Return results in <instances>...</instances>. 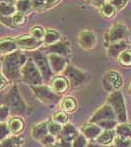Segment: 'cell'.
Segmentation results:
<instances>
[{"mask_svg": "<svg viewBox=\"0 0 131 147\" xmlns=\"http://www.w3.org/2000/svg\"><path fill=\"white\" fill-rule=\"evenodd\" d=\"M28 58L21 51H15L2 58V74L9 82L21 79V70Z\"/></svg>", "mask_w": 131, "mask_h": 147, "instance_id": "obj_1", "label": "cell"}, {"mask_svg": "<svg viewBox=\"0 0 131 147\" xmlns=\"http://www.w3.org/2000/svg\"><path fill=\"white\" fill-rule=\"evenodd\" d=\"M4 104L9 108L10 115L12 116H22L30 111V107L23 99L19 87L16 84L12 85L9 91L6 93Z\"/></svg>", "mask_w": 131, "mask_h": 147, "instance_id": "obj_2", "label": "cell"}, {"mask_svg": "<svg viewBox=\"0 0 131 147\" xmlns=\"http://www.w3.org/2000/svg\"><path fill=\"white\" fill-rule=\"evenodd\" d=\"M21 80L30 86L44 84V79L33 59H28L21 70Z\"/></svg>", "mask_w": 131, "mask_h": 147, "instance_id": "obj_3", "label": "cell"}, {"mask_svg": "<svg viewBox=\"0 0 131 147\" xmlns=\"http://www.w3.org/2000/svg\"><path fill=\"white\" fill-rule=\"evenodd\" d=\"M106 103L113 108L115 113L118 123H126L127 121V112L123 93L120 90L111 92L106 99Z\"/></svg>", "mask_w": 131, "mask_h": 147, "instance_id": "obj_4", "label": "cell"}, {"mask_svg": "<svg viewBox=\"0 0 131 147\" xmlns=\"http://www.w3.org/2000/svg\"><path fill=\"white\" fill-rule=\"evenodd\" d=\"M30 87L33 90V93H34L35 98L44 104H47V105L56 104L57 102L62 99V96L56 94L55 92L52 90L49 85L42 84V85H38V86H30Z\"/></svg>", "mask_w": 131, "mask_h": 147, "instance_id": "obj_5", "label": "cell"}, {"mask_svg": "<svg viewBox=\"0 0 131 147\" xmlns=\"http://www.w3.org/2000/svg\"><path fill=\"white\" fill-rule=\"evenodd\" d=\"M62 75L68 80L71 88H76L84 85L88 82V75L80 69L72 65H67Z\"/></svg>", "mask_w": 131, "mask_h": 147, "instance_id": "obj_6", "label": "cell"}, {"mask_svg": "<svg viewBox=\"0 0 131 147\" xmlns=\"http://www.w3.org/2000/svg\"><path fill=\"white\" fill-rule=\"evenodd\" d=\"M129 34V28L123 23H116L109 28V30L104 34V40L106 43L111 44L115 42L125 40L126 37Z\"/></svg>", "mask_w": 131, "mask_h": 147, "instance_id": "obj_7", "label": "cell"}, {"mask_svg": "<svg viewBox=\"0 0 131 147\" xmlns=\"http://www.w3.org/2000/svg\"><path fill=\"white\" fill-rule=\"evenodd\" d=\"M32 59L35 64V66L38 67V69H39L40 75H42V79H44V82L51 80V79L53 78L52 77L53 73H52L51 68L49 66L47 56L44 55L40 51H34L32 54Z\"/></svg>", "mask_w": 131, "mask_h": 147, "instance_id": "obj_8", "label": "cell"}, {"mask_svg": "<svg viewBox=\"0 0 131 147\" xmlns=\"http://www.w3.org/2000/svg\"><path fill=\"white\" fill-rule=\"evenodd\" d=\"M80 132L72 124L67 123L62 127L60 134L56 136L55 143L60 147H71L73 140L78 136Z\"/></svg>", "mask_w": 131, "mask_h": 147, "instance_id": "obj_9", "label": "cell"}, {"mask_svg": "<svg viewBox=\"0 0 131 147\" xmlns=\"http://www.w3.org/2000/svg\"><path fill=\"white\" fill-rule=\"evenodd\" d=\"M103 85L104 89L109 92L119 90L123 85L122 76L116 71H109L104 77Z\"/></svg>", "mask_w": 131, "mask_h": 147, "instance_id": "obj_10", "label": "cell"}, {"mask_svg": "<svg viewBox=\"0 0 131 147\" xmlns=\"http://www.w3.org/2000/svg\"><path fill=\"white\" fill-rule=\"evenodd\" d=\"M111 120H117V119H116L115 113L113 110V108L108 103H106L104 105H102L96 112L93 114L92 117L90 118L89 122L93 123V124H99V123L111 121Z\"/></svg>", "mask_w": 131, "mask_h": 147, "instance_id": "obj_11", "label": "cell"}, {"mask_svg": "<svg viewBox=\"0 0 131 147\" xmlns=\"http://www.w3.org/2000/svg\"><path fill=\"white\" fill-rule=\"evenodd\" d=\"M77 41L79 46L84 50H92L96 47L97 37L91 30H83L78 34Z\"/></svg>", "mask_w": 131, "mask_h": 147, "instance_id": "obj_12", "label": "cell"}, {"mask_svg": "<svg viewBox=\"0 0 131 147\" xmlns=\"http://www.w3.org/2000/svg\"><path fill=\"white\" fill-rule=\"evenodd\" d=\"M17 41L18 48L23 49V50H35V49L39 48L44 42L38 40L32 35H21L16 38Z\"/></svg>", "mask_w": 131, "mask_h": 147, "instance_id": "obj_13", "label": "cell"}, {"mask_svg": "<svg viewBox=\"0 0 131 147\" xmlns=\"http://www.w3.org/2000/svg\"><path fill=\"white\" fill-rule=\"evenodd\" d=\"M49 86L58 95L65 94L68 91V89L70 88V84H69L68 80L63 75H57L52 78Z\"/></svg>", "mask_w": 131, "mask_h": 147, "instance_id": "obj_14", "label": "cell"}, {"mask_svg": "<svg viewBox=\"0 0 131 147\" xmlns=\"http://www.w3.org/2000/svg\"><path fill=\"white\" fill-rule=\"evenodd\" d=\"M47 59H48L49 66H50L51 71L53 74L63 73V71L65 70V68L68 65L65 57L57 55V54L49 53L47 55Z\"/></svg>", "mask_w": 131, "mask_h": 147, "instance_id": "obj_15", "label": "cell"}, {"mask_svg": "<svg viewBox=\"0 0 131 147\" xmlns=\"http://www.w3.org/2000/svg\"><path fill=\"white\" fill-rule=\"evenodd\" d=\"M46 48L49 51V53L57 54L63 57H67L71 54V46L70 43L66 39H60L59 41L51 44L49 46H46Z\"/></svg>", "mask_w": 131, "mask_h": 147, "instance_id": "obj_16", "label": "cell"}, {"mask_svg": "<svg viewBox=\"0 0 131 147\" xmlns=\"http://www.w3.org/2000/svg\"><path fill=\"white\" fill-rule=\"evenodd\" d=\"M103 131V129L99 127L97 124H93V123H88V124H84L81 127V134L84 136L86 138L89 140H96V138L100 136V134Z\"/></svg>", "mask_w": 131, "mask_h": 147, "instance_id": "obj_17", "label": "cell"}, {"mask_svg": "<svg viewBox=\"0 0 131 147\" xmlns=\"http://www.w3.org/2000/svg\"><path fill=\"white\" fill-rule=\"evenodd\" d=\"M7 124L13 136H19L25 129V121L20 116H12L11 118H9Z\"/></svg>", "mask_w": 131, "mask_h": 147, "instance_id": "obj_18", "label": "cell"}, {"mask_svg": "<svg viewBox=\"0 0 131 147\" xmlns=\"http://www.w3.org/2000/svg\"><path fill=\"white\" fill-rule=\"evenodd\" d=\"M18 50V45L16 38L4 37L0 39V54L3 56L11 54Z\"/></svg>", "mask_w": 131, "mask_h": 147, "instance_id": "obj_19", "label": "cell"}, {"mask_svg": "<svg viewBox=\"0 0 131 147\" xmlns=\"http://www.w3.org/2000/svg\"><path fill=\"white\" fill-rule=\"evenodd\" d=\"M129 48V43L126 40H121V41L111 43L108 45V55L111 58H116L122 53L123 51L127 50Z\"/></svg>", "mask_w": 131, "mask_h": 147, "instance_id": "obj_20", "label": "cell"}, {"mask_svg": "<svg viewBox=\"0 0 131 147\" xmlns=\"http://www.w3.org/2000/svg\"><path fill=\"white\" fill-rule=\"evenodd\" d=\"M48 123H49V121H44V122H42V123H40V124L35 125L32 129L33 138L40 142V140H42L47 134H49Z\"/></svg>", "mask_w": 131, "mask_h": 147, "instance_id": "obj_21", "label": "cell"}, {"mask_svg": "<svg viewBox=\"0 0 131 147\" xmlns=\"http://www.w3.org/2000/svg\"><path fill=\"white\" fill-rule=\"evenodd\" d=\"M115 138V131L113 129H104L96 138V142L103 146L111 145Z\"/></svg>", "mask_w": 131, "mask_h": 147, "instance_id": "obj_22", "label": "cell"}, {"mask_svg": "<svg viewBox=\"0 0 131 147\" xmlns=\"http://www.w3.org/2000/svg\"><path fill=\"white\" fill-rule=\"evenodd\" d=\"M115 136L123 139H129L131 140V125L127 123H120L119 125H116Z\"/></svg>", "mask_w": 131, "mask_h": 147, "instance_id": "obj_23", "label": "cell"}, {"mask_svg": "<svg viewBox=\"0 0 131 147\" xmlns=\"http://www.w3.org/2000/svg\"><path fill=\"white\" fill-rule=\"evenodd\" d=\"M60 107H61V110L65 111L66 113H73L74 111H76V109H77L78 104L74 97L67 96L61 99Z\"/></svg>", "mask_w": 131, "mask_h": 147, "instance_id": "obj_24", "label": "cell"}, {"mask_svg": "<svg viewBox=\"0 0 131 147\" xmlns=\"http://www.w3.org/2000/svg\"><path fill=\"white\" fill-rule=\"evenodd\" d=\"M61 39L60 34L57 30H52V28H47L46 30V34L44 37V44L46 46H49L51 44L55 43Z\"/></svg>", "mask_w": 131, "mask_h": 147, "instance_id": "obj_25", "label": "cell"}, {"mask_svg": "<svg viewBox=\"0 0 131 147\" xmlns=\"http://www.w3.org/2000/svg\"><path fill=\"white\" fill-rule=\"evenodd\" d=\"M24 144V138L19 136H11L0 141V147H21Z\"/></svg>", "mask_w": 131, "mask_h": 147, "instance_id": "obj_26", "label": "cell"}, {"mask_svg": "<svg viewBox=\"0 0 131 147\" xmlns=\"http://www.w3.org/2000/svg\"><path fill=\"white\" fill-rule=\"evenodd\" d=\"M16 10L15 3H4L0 2V17H12Z\"/></svg>", "mask_w": 131, "mask_h": 147, "instance_id": "obj_27", "label": "cell"}, {"mask_svg": "<svg viewBox=\"0 0 131 147\" xmlns=\"http://www.w3.org/2000/svg\"><path fill=\"white\" fill-rule=\"evenodd\" d=\"M16 10L23 14H27L33 9L31 0H16L15 2Z\"/></svg>", "mask_w": 131, "mask_h": 147, "instance_id": "obj_28", "label": "cell"}, {"mask_svg": "<svg viewBox=\"0 0 131 147\" xmlns=\"http://www.w3.org/2000/svg\"><path fill=\"white\" fill-rule=\"evenodd\" d=\"M100 10H101V14L104 16V18H113L115 15L116 9L114 8L113 4L111 2H104V3L100 7Z\"/></svg>", "mask_w": 131, "mask_h": 147, "instance_id": "obj_29", "label": "cell"}, {"mask_svg": "<svg viewBox=\"0 0 131 147\" xmlns=\"http://www.w3.org/2000/svg\"><path fill=\"white\" fill-rule=\"evenodd\" d=\"M53 122L57 123V124L61 125H64L68 123L69 121V116H68V113H66L65 111L63 110H59L55 112L52 115V120Z\"/></svg>", "mask_w": 131, "mask_h": 147, "instance_id": "obj_30", "label": "cell"}, {"mask_svg": "<svg viewBox=\"0 0 131 147\" xmlns=\"http://www.w3.org/2000/svg\"><path fill=\"white\" fill-rule=\"evenodd\" d=\"M117 58L118 62L123 67H131V50L129 49L123 51Z\"/></svg>", "mask_w": 131, "mask_h": 147, "instance_id": "obj_31", "label": "cell"}, {"mask_svg": "<svg viewBox=\"0 0 131 147\" xmlns=\"http://www.w3.org/2000/svg\"><path fill=\"white\" fill-rule=\"evenodd\" d=\"M26 21H27L26 14H23L21 12H16L12 16V23H13L14 27H20L26 23Z\"/></svg>", "mask_w": 131, "mask_h": 147, "instance_id": "obj_32", "label": "cell"}, {"mask_svg": "<svg viewBox=\"0 0 131 147\" xmlns=\"http://www.w3.org/2000/svg\"><path fill=\"white\" fill-rule=\"evenodd\" d=\"M44 34H46V30L42 27H39V26H35V27H33L32 30H31V35L34 36L35 38H37L38 40H40V41L44 42Z\"/></svg>", "mask_w": 131, "mask_h": 147, "instance_id": "obj_33", "label": "cell"}, {"mask_svg": "<svg viewBox=\"0 0 131 147\" xmlns=\"http://www.w3.org/2000/svg\"><path fill=\"white\" fill-rule=\"evenodd\" d=\"M62 127L63 125L57 124V123L53 122V121H49L48 123V132L49 134L53 136H58L60 134L61 130H62Z\"/></svg>", "mask_w": 131, "mask_h": 147, "instance_id": "obj_34", "label": "cell"}, {"mask_svg": "<svg viewBox=\"0 0 131 147\" xmlns=\"http://www.w3.org/2000/svg\"><path fill=\"white\" fill-rule=\"evenodd\" d=\"M10 129H9L7 122L0 123V141L4 140L8 136H10Z\"/></svg>", "mask_w": 131, "mask_h": 147, "instance_id": "obj_35", "label": "cell"}, {"mask_svg": "<svg viewBox=\"0 0 131 147\" xmlns=\"http://www.w3.org/2000/svg\"><path fill=\"white\" fill-rule=\"evenodd\" d=\"M87 144H88V139L80 132V134H78V136L73 140L72 146L71 147H86Z\"/></svg>", "mask_w": 131, "mask_h": 147, "instance_id": "obj_36", "label": "cell"}, {"mask_svg": "<svg viewBox=\"0 0 131 147\" xmlns=\"http://www.w3.org/2000/svg\"><path fill=\"white\" fill-rule=\"evenodd\" d=\"M113 145L115 147H130L131 140H129V139H123L116 136L113 140Z\"/></svg>", "mask_w": 131, "mask_h": 147, "instance_id": "obj_37", "label": "cell"}, {"mask_svg": "<svg viewBox=\"0 0 131 147\" xmlns=\"http://www.w3.org/2000/svg\"><path fill=\"white\" fill-rule=\"evenodd\" d=\"M10 115V110L7 107L5 104L0 105V123L1 122H6L7 119L9 118Z\"/></svg>", "mask_w": 131, "mask_h": 147, "instance_id": "obj_38", "label": "cell"}, {"mask_svg": "<svg viewBox=\"0 0 131 147\" xmlns=\"http://www.w3.org/2000/svg\"><path fill=\"white\" fill-rule=\"evenodd\" d=\"M32 1L33 9L35 10H40L46 7V0H31Z\"/></svg>", "mask_w": 131, "mask_h": 147, "instance_id": "obj_39", "label": "cell"}, {"mask_svg": "<svg viewBox=\"0 0 131 147\" xmlns=\"http://www.w3.org/2000/svg\"><path fill=\"white\" fill-rule=\"evenodd\" d=\"M109 2L113 4V7L116 9V11H117V10H121V9L124 8L126 6V4H127L128 0H111Z\"/></svg>", "mask_w": 131, "mask_h": 147, "instance_id": "obj_40", "label": "cell"}, {"mask_svg": "<svg viewBox=\"0 0 131 147\" xmlns=\"http://www.w3.org/2000/svg\"><path fill=\"white\" fill-rule=\"evenodd\" d=\"M55 140H56L55 136H51V134H47L42 140H40V143L44 144V146H48V145H51V144L55 143Z\"/></svg>", "mask_w": 131, "mask_h": 147, "instance_id": "obj_41", "label": "cell"}, {"mask_svg": "<svg viewBox=\"0 0 131 147\" xmlns=\"http://www.w3.org/2000/svg\"><path fill=\"white\" fill-rule=\"evenodd\" d=\"M8 82H9V80L4 77L3 74L0 73V91H1L2 89H4L7 85H8Z\"/></svg>", "mask_w": 131, "mask_h": 147, "instance_id": "obj_42", "label": "cell"}, {"mask_svg": "<svg viewBox=\"0 0 131 147\" xmlns=\"http://www.w3.org/2000/svg\"><path fill=\"white\" fill-rule=\"evenodd\" d=\"M88 1L91 2L92 4L96 5L97 7H101L104 2H106V0H88Z\"/></svg>", "mask_w": 131, "mask_h": 147, "instance_id": "obj_43", "label": "cell"}, {"mask_svg": "<svg viewBox=\"0 0 131 147\" xmlns=\"http://www.w3.org/2000/svg\"><path fill=\"white\" fill-rule=\"evenodd\" d=\"M60 0H46V8H51L54 5H56Z\"/></svg>", "mask_w": 131, "mask_h": 147, "instance_id": "obj_44", "label": "cell"}, {"mask_svg": "<svg viewBox=\"0 0 131 147\" xmlns=\"http://www.w3.org/2000/svg\"><path fill=\"white\" fill-rule=\"evenodd\" d=\"M86 147H103V145L97 143V142H91V143H88Z\"/></svg>", "mask_w": 131, "mask_h": 147, "instance_id": "obj_45", "label": "cell"}, {"mask_svg": "<svg viewBox=\"0 0 131 147\" xmlns=\"http://www.w3.org/2000/svg\"><path fill=\"white\" fill-rule=\"evenodd\" d=\"M0 2H4V3H15L16 0H0Z\"/></svg>", "mask_w": 131, "mask_h": 147, "instance_id": "obj_46", "label": "cell"}, {"mask_svg": "<svg viewBox=\"0 0 131 147\" xmlns=\"http://www.w3.org/2000/svg\"><path fill=\"white\" fill-rule=\"evenodd\" d=\"M46 147H60V146L57 145L56 143H53V144H51V145H48V146H46Z\"/></svg>", "mask_w": 131, "mask_h": 147, "instance_id": "obj_47", "label": "cell"}, {"mask_svg": "<svg viewBox=\"0 0 131 147\" xmlns=\"http://www.w3.org/2000/svg\"><path fill=\"white\" fill-rule=\"evenodd\" d=\"M129 93L131 94V84H130V86H129Z\"/></svg>", "mask_w": 131, "mask_h": 147, "instance_id": "obj_48", "label": "cell"}, {"mask_svg": "<svg viewBox=\"0 0 131 147\" xmlns=\"http://www.w3.org/2000/svg\"><path fill=\"white\" fill-rule=\"evenodd\" d=\"M108 147H115V146H114V145H113V144H111V145H109Z\"/></svg>", "mask_w": 131, "mask_h": 147, "instance_id": "obj_49", "label": "cell"}, {"mask_svg": "<svg viewBox=\"0 0 131 147\" xmlns=\"http://www.w3.org/2000/svg\"><path fill=\"white\" fill-rule=\"evenodd\" d=\"M106 1H108V2H109V1H111V0H106Z\"/></svg>", "mask_w": 131, "mask_h": 147, "instance_id": "obj_50", "label": "cell"}, {"mask_svg": "<svg viewBox=\"0 0 131 147\" xmlns=\"http://www.w3.org/2000/svg\"><path fill=\"white\" fill-rule=\"evenodd\" d=\"M130 147H131V145H130Z\"/></svg>", "mask_w": 131, "mask_h": 147, "instance_id": "obj_51", "label": "cell"}]
</instances>
